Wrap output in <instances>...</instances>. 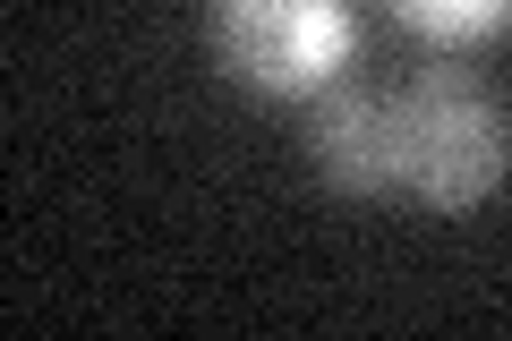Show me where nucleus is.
I'll return each instance as SVG.
<instances>
[{
    "label": "nucleus",
    "instance_id": "nucleus-3",
    "mask_svg": "<svg viewBox=\"0 0 512 341\" xmlns=\"http://www.w3.org/2000/svg\"><path fill=\"white\" fill-rule=\"evenodd\" d=\"M308 162L333 197H393L402 188V145H393V94L376 86H333L316 94Z\"/></svg>",
    "mask_w": 512,
    "mask_h": 341
},
{
    "label": "nucleus",
    "instance_id": "nucleus-1",
    "mask_svg": "<svg viewBox=\"0 0 512 341\" xmlns=\"http://www.w3.org/2000/svg\"><path fill=\"white\" fill-rule=\"evenodd\" d=\"M393 145H402V197L427 214H470L512 171V120L478 77L419 69L393 94Z\"/></svg>",
    "mask_w": 512,
    "mask_h": 341
},
{
    "label": "nucleus",
    "instance_id": "nucleus-4",
    "mask_svg": "<svg viewBox=\"0 0 512 341\" xmlns=\"http://www.w3.org/2000/svg\"><path fill=\"white\" fill-rule=\"evenodd\" d=\"M410 35L427 43H495L512 35V0H384Z\"/></svg>",
    "mask_w": 512,
    "mask_h": 341
},
{
    "label": "nucleus",
    "instance_id": "nucleus-2",
    "mask_svg": "<svg viewBox=\"0 0 512 341\" xmlns=\"http://www.w3.org/2000/svg\"><path fill=\"white\" fill-rule=\"evenodd\" d=\"M214 60L248 94L274 103H308L333 94L342 69L359 60V18L350 0H214Z\"/></svg>",
    "mask_w": 512,
    "mask_h": 341
}]
</instances>
